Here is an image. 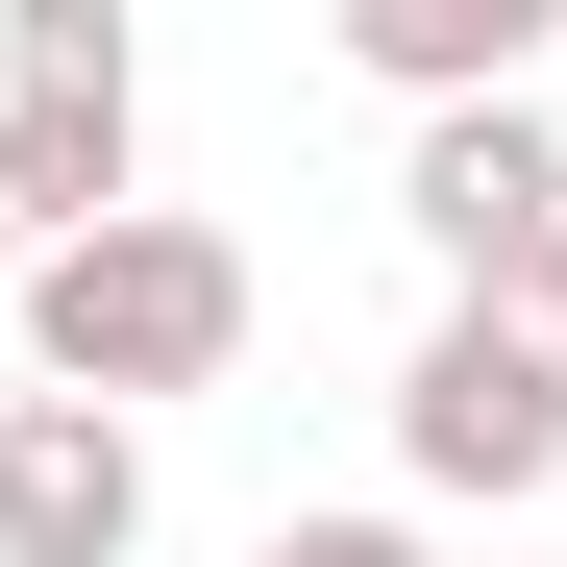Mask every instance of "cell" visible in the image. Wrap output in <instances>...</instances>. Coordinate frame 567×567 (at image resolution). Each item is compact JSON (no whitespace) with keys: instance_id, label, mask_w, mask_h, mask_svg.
<instances>
[{"instance_id":"6da1fadb","label":"cell","mask_w":567,"mask_h":567,"mask_svg":"<svg viewBox=\"0 0 567 567\" xmlns=\"http://www.w3.org/2000/svg\"><path fill=\"white\" fill-rule=\"evenodd\" d=\"M223 370H247V247H223V223L124 198V223L25 247V395H100V420H148V395H223Z\"/></svg>"},{"instance_id":"7a4b0ae2","label":"cell","mask_w":567,"mask_h":567,"mask_svg":"<svg viewBox=\"0 0 567 567\" xmlns=\"http://www.w3.org/2000/svg\"><path fill=\"white\" fill-rule=\"evenodd\" d=\"M124 148H148V50H124V0H0V247L124 223Z\"/></svg>"},{"instance_id":"3957f363","label":"cell","mask_w":567,"mask_h":567,"mask_svg":"<svg viewBox=\"0 0 567 567\" xmlns=\"http://www.w3.org/2000/svg\"><path fill=\"white\" fill-rule=\"evenodd\" d=\"M395 468H420L444 518H518V494H567V395L444 297V321H420V370H395Z\"/></svg>"},{"instance_id":"277c9868","label":"cell","mask_w":567,"mask_h":567,"mask_svg":"<svg viewBox=\"0 0 567 567\" xmlns=\"http://www.w3.org/2000/svg\"><path fill=\"white\" fill-rule=\"evenodd\" d=\"M395 223H420V271H444V297H494V271L567 223V124H543V100H468V124H420V148H395Z\"/></svg>"},{"instance_id":"5b68a950","label":"cell","mask_w":567,"mask_h":567,"mask_svg":"<svg viewBox=\"0 0 567 567\" xmlns=\"http://www.w3.org/2000/svg\"><path fill=\"white\" fill-rule=\"evenodd\" d=\"M0 567H148V420L0 395Z\"/></svg>"},{"instance_id":"8992f818","label":"cell","mask_w":567,"mask_h":567,"mask_svg":"<svg viewBox=\"0 0 567 567\" xmlns=\"http://www.w3.org/2000/svg\"><path fill=\"white\" fill-rule=\"evenodd\" d=\"M346 74H395L420 124H468V100H543V0H346Z\"/></svg>"},{"instance_id":"52a82bcc","label":"cell","mask_w":567,"mask_h":567,"mask_svg":"<svg viewBox=\"0 0 567 567\" xmlns=\"http://www.w3.org/2000/svg\"><path fill=\"white\" fill-rule=\"evenodd\" d=\"M468 321H494V346L543 370V395H567V223H543V247H518V271H494V297H468Z\"/></svg>"},{"instance_id":"ba28073f","label":"cell","mask_w":567,"mask_h":567,"mask_svg":"<svg viewBox=\"0 0 567 567\" xmlns=\"http://www.w3.org/2000/svg\"><path fill=\"white\" fill-rule=\"evenodd\" d=\"M247 567H444V543H420V518H271Z\"/></svg>"}]
</instances>
